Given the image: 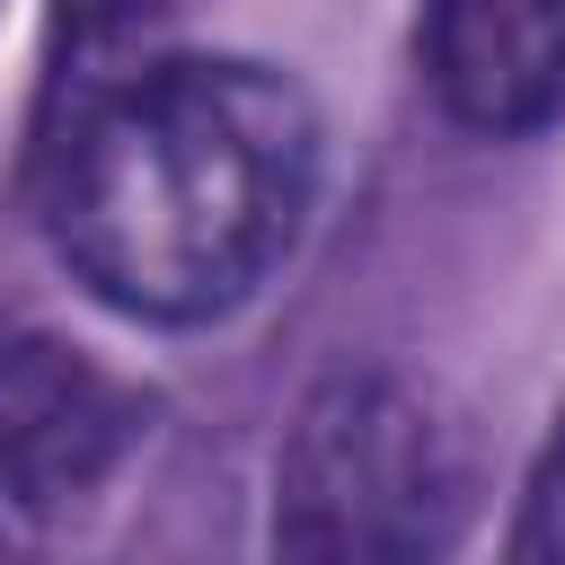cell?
Returning <instances> with one entry per match:
<instances>
[{"instance_id":"cell-3","label":"cell","mask_w":565,"mask_h":565,"mask_svg":"<svg viewBox=\"0 0 565 565\" xmlns=\"http://www.w3.org/2000/svg\"><path fill=\"white\" fill-rule=\"evenodd\" d=\"M141 441V397L62 335L0 344V547L71 521Z\"/></svg>"},{"instance_id":"cell-1","label":"cell","mask_w":565,"mask_h":565,"mask_svg":"<svg viewBox=\"0 0 565 565\" xmlns=\"http://www.w3.org/2000/svg\"><path fill=\"white\" fill-rule=\"evenodd\" d=\"M318 194V115L265 62H159L79 106L44 221L71 274L159 327L238 309Z\"/></svg>"},{"instance_id":"cell-5","label":"cell","mask_w":565,"mask_h":565,"mask_svg":"<svg viewBox=\"0 0 565 565\" xmlns=\"http://www.w3.org/2000/svg\"><path fill=\"white\" fill-rule=\"evenodd\" d=\"M512 565H565V415L530 468V494H521V530H512Z\"/></svg>"},{"instance_id":"cell-6","label":"cell","mask_w":565,"mask_h":565,"mask_svg":"<svg viewBox=\"0 0 565 565\" xmlns=\"http://www.w3.org/2000/svg\"><path fill=\"white\" fill-rule=\"evenodd\" d=\"M177 9L185 0H62V18H71L79 44H124V35H141V26L177 18Z\"/></svg>"},{"instance_id":"cell-4","label":"cell","mask_w":565,"mask_h":565,"mask_svg":"<svg viewBox=\"0 0 565 565\" xmlns=\"http://www.w3.org/2000/svg\"><path fill=\"white\" fill-rule=\"evenodd\" d=\"M424 71L468 132H539L565 115V0H433Z\"/></svg>"},{"instance_id":"cell-2","label":"cell","mask_w":565,"mask_h":565,"mask_svg":"<svg viewBox=\"0 0 565 565\" xmlns=\"http://www.w3.org/2000/svg\"><path fill=\"white\" fill-rule=\"evenodd\" d=\"M468 530V433L397 371H335L309 388L282 486L274 556L282 565H441Z\"/></svg>"}]
</instances>
